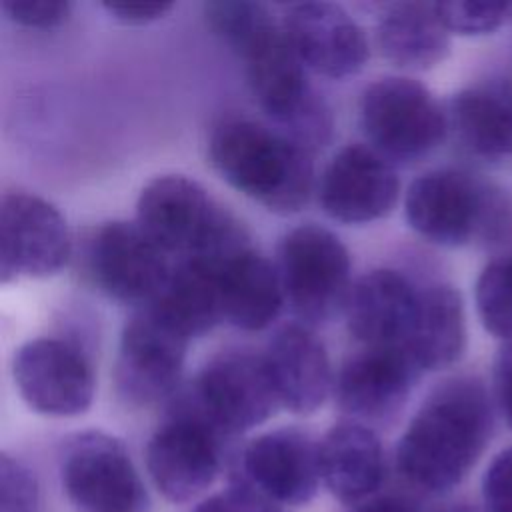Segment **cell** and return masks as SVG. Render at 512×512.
<instances>
[{
  "mask_svg": "<svg viewBox=\"0 0 512 512\" xmlns=\"http://www.w3.org/2000/svg\"><path fill=\"white\" fill-rule=\"evenodd\" d=\"M40 486L36 474L10 454L0 456V512H38Z\"/></svg>",
  "mask_w": 512,
  "mask_h": 512,
  "instance_id": "cell-29",
  "label": "cell"
},
{
  "mask_svg": "<svg viewBox=\"0 0 512 512\" xmlns=\"http://www.w3.org/2000/svg\"><path fill=\"white\" fill-rule=\"evenodd\" d=\"M72 256V236L60 210L38 194L8 190L0 200V280L48 278Z\"/></svg>",
  "mask_w": 512,
  "mask_h": 512,
  "instance_id": "cell-12",
  "label": "cell"
},
{
  "mask_svg": "<svg viewBox=\"0 0 512 512\" xmlns=\"http://www.w3.org/2000/svg\"><path fill=\"white\" fill-rule=\"evenodd\" d=\"M8 20L24 28L52 30L68 22L72 4L66 0H0Z\"/></svg>",
  "mask_w": 512,
  "mask_h": 512,
  "instance_id": "cell-30",
  "label": "cell"
},
{
  "mask_svg": "<svg viewBox=\"0 0 512 512\" xmlns=\"http://www.w3.org/2000/svg\"><path fill=\"white\" fill-rule=\"evenodd\" d=\"M492 432V410L474 378L442 382L416 410L396 444L400 476L426 492L458 486L482 456Z\"/></svg>",
  "mask_w": 512,
  "mask_h": 512,
  "instance_id": "cell-1",
  "label": "cell"
},
{
  "mask_svg": "<svg viewBox=\"0 0 512 512\" xmlns=\"http://www.w3.org/2000/svg\"><path fill=\"white\" fill-rule=\"evenodd\" d=\"M420 370L402 346H362L334 378L338 408L356 422L380 424L406 404Z\"/></svg>",
  "mask_w": 512,
  "mask_h": 512,
  "instance_id": "cell-15",
  "label": "cell"
},
{
  "mask_svg": "<svg viewBox=\"0 0 512 512\" xmlns=\"http://www.w3.org/2000/svg\"><path fill=\"white\" fill-rule=\"evenodd\" d=\"M134 222L168 256L218 262L250 244L244 226L196 180L180 174L158 176L142 188Z\"/></svg>",
  "mask_w": 512,
  "mask_h": 512,
  "instance_id": "cell-4",
  "label": "cell"
},
{
  "mask_svg": "<svg viewBox=\"0 0 512 512\" xmlns=\"http://www.w3.org/2000/svg\"><path fill=\"white\" fill-rule=\"evenodd\" d=\"M498 396H500L504 416L512 424V360L506 362L502 376L498 380Z\"/></svg>",
  "mask_w": 512,
  "mask_h": 512,
  "instance_id": "cell-35",
  "label": "cell"
},
{
  "mask_svg": "<svg viewBox=\"0 0 512 512\" xmlns=\"http://www.w3.org/2000/svg\"><path fill=\"white\" fill-rule=\"evenodd\" d=\"M436 2H396L382 6L376 46L388 62L404 70H430L448 56L450 40Z\"/></svg>",
  "mask_w": 512,
  "mask_h": 512,
  "instance_id": "cell-23",
  "label": "cell"
},
{
  "mask_svg": "<svg viewBox=\"0 0 512 512\" xmlns=\"http://www.w3.org/2000/svg\"><path fill=\"white\" fill-rule=\"evenodd\" d=\"M486 512H512V446L496 454L482 478Z\"/></svg>",
  "mask_w": 512,
  "mask_h": 512,
  "instance_id": "cell-31",
  "label": "cell"
},
{
  "mask_svg": "<svg viewBox=\"0 0 512 512\" xmlns=\"http://www.w3.org/2000/svg\"><path fill=\"white\" fill-rule=\"evenodd\" d=\"M190 338L154 306L138 308L122 328L114 388L134 408L170 398L180 382Z\"/></svg>",
  "mask_w": 512,
  "mask_h": 512,
  "instance_id": "cell-10",
  "label": "cell"
},
{
  "mask_svg": "<svg viewBox=\"0 0 512 512\" xmlns=\"http://www.w3.org/2000/svg\"><path fill=\"white\" fill-rule=\"evenodd\" d=\"M222 434L182 392L146 442V470L154 488L174 504L196 500L218 478Z\"/></svg>",
  "mask_w": 512,
  "mask_h": 512,
  "instance_id": "cell-6",
  "label": "cell"
},
{
  "mask_svg": "<svg viewBox=\"0 0 512 512\" xmlns=\"http://www.w3.org/2000/svg\"><path fill=\"white\" fill-rule=\"evenodd\" d=\"M350 270L348 248L328 228L302 224L280 238L276 272L284 300L306 326L326 324L344 312Z\"/></svg>",
  "mask_w": 512,
  "mask_h": 512,
  "instance_id": "cell-5",
  "label": "cell"
},
{
  "mask_svg": "<svg viewBox=\"0 0 512 512\" xmlns=\"http://www.w3.org/2000/svg\"><path fill=\"white\" fill-rule=\"evenodd\" d=\"M354 512H420L414 502L396 494H384L364 500Z\"/></svg>",
  "mask_w": 512,
  "mask_h": 512,
  "instance_id": "cell-34",
  "label": "cell"
},
{
  "mask_svg": "<svg viewBox=\"0 0 512 512\" xmlns=\"http://www.w3.org/2000/svg\"><path fill=\"white\" fill-rule=\"evenodd\" d=\"M360 126L386 160H418L446 136L448 116L430 90L404 76L372 82L360 98Z\"/></svg>",
  "mask_w": 512,
  "mask_h": 512,
  "instance_id": "cell-8",
  "label": "cell"
},
{
  "mask_svg": "<svg viewBox=\"0 0 512 512\" xmlns=\"http://www.w3.org/2000/svg\"><path fill=\"white\" fill-rule=\"evenodd\" d=\"M476 308L496 338H512V258L490 262L476 282Z\"/></svg>",
  "mask_w": 512,
  "mask_h": 512,
  "instance_id": "cell-27",
  "label": "cell"
},
{
  "mask_svg": "<svg viewBox=\"0 0 512 512\" xmlns=\"http://www.w3.org/2000/svg\"><path fill=\"white\" fill-rule=\"evenodd\" d=\"M150 306L190 340L210 332L224 320L216 268L196 258H182L172 268L166 288Z\"/></svg>",
  "mask_w": 512,
  "mask_h": 512,
  "instance_id": "cell-26",
  "label": "cell"
},
{
  "mask_svg": "<svg viewBox=\"0 0 512 512\" xmlns=\"http://www.w3.org/2000/svg\"><path fill=\"white\" fill-rule=\"evenodd\" d=\"M448 124L478 156L498 158L512 152V88L474 86L454 94Z\"/></svg>",
  "mask_w": 512,
  "mask_h": 512,
  "instance_id": "cell-25",
  "label": "cell"
},
{
  "mask_svg": "<svg viewBox=\"0 0 512 512\" xmlns=\"http://www.w3.org/2000/svg\"><path fill=\"white\" fill-rule=\"evenodd\" d=\"M312 152L262 122L226 118L208 140L212 168L232 188L276 214L300 212L314 188Z\"/></svg>",
  "mask_w": 512,
  "mask_h": 512,
  "instance_id": "cell-2",
  "label": "cell"
},
{
  "mask_svg": "<svg viewBox=\"0 0 512 512\" xmlns=\"http://www.w3.org/2000/svg\"><path fill=\"white\" fill-rule=\"evenodd\" d=\"M194 512H284L242 484L232 482L226 490L204 498Z\"/></svg>",
  "mask_w": 512,
  "mask_h": 512,
  "instance_id": "cell-32",
  "label": "cell"
},
{
  "mask_svg": "<svg viewBox=\"0 0 512 512\" xmlns=\"http://www.w3.org/2000/svg\"><path fill=\"white\" fill-rule=\"evenodd\" d=\"M280 22L292 50L306 70L324 78H350L364 68L370 56L364 30L338 4H290L284 8Z\"/></svg>",
  "mask_w": 512,
  "mask_h": 512,
  "instance_id": "cell-17",
  "label": "cell"
},
{
  "mask_svg": "<svg viewBox=\"0 0 512 512\" xmlns=\"http://www.w3.org/2000/svg\"><path fill=\"white\" fill-rule=\"evenodd\" d=\"M62 492L78 512H148L150 498L128 448L102 430L66 438L58 458Z\"/></svg>",
  "mask_w": 512,
  "mask_h": 512,
  "instance_id": "cell-7",
  "label": "cell"
},
{
  "mask_svg": "<svg viewBox=\"0 0 512 512\" xmlns=\"http://www.w3.org/2000/svg\"><path fill=\"white\" fill-rule=\"evenodd\" d=\"M230 48L244 60L250 92L272 126L308 152L322 148L332 134L330 108L310 84L306 66L270 8Z\"/></svg>",
  "mask_w": 512,
  "mask_h": 512,
  "instance_id": "cell-3",
  "label": "cell"
},
{
  "mask_svg": "<svg viewBox=\"0 0 512 512\" xmlns=\"http://www.w3.org/2000/svg\"><path fill=\"white\" fill-rule=\"evenodd\" d=\"M106 14L126 26H144L164 18L174 4L172 2H104Z\"/></svg>",
  "mask_w": 512,
  "mask_h": 512,
  "instance_id": "cell-33",
  "label": "cell"
},
{
  "mask_svg": "<svg viewBox=\"0 0 512 512\" xmlns=\"http://www.w3.org/2000/svg\"><path fill=\"white\" fill-rule=\"evenodd\" d=\"M234 482L280 508L308 504L322 482L318 442L292 426L258 434L240 450Z\"/></svg>",
  "mask_w": 512,
  "mask_h": 512,
  "instance_id": "cell-13",
  "label": "cell"
},
{
  "mask_svg": "<svg viewBox=\"0 0 512 512\" xmlns=\"http://www.w3.org/2000/svg\"><path fill=\"white\" fill-rule=\"evenodd\" d=\"M406 220L414 232L438 246H462L482 218L476 184L456 170H432L418 176L404 198Z\"/></svg>",
  "mask_w": 512,
  "mask_h": 512,
  "instance_id": "cell-18",
  "label": "cell"
},
{
  "mask_svg": "<svg viewBox=\"0 0 512 512\" xmlns=\"http://www.w3.org/2000/svg\"><path fill=\"white\" fill-rule=\"evenodd\" d=\"M418 292L390 268H376L352 286L344 314L348 332L362 346H406Z\"/></svg>",
  "mask_w": 512,
  "mask_h": 512,
  "instance_id": "cell-20",
  "label": "cell"
},
{
  "mask_svg": "<svg viewBox=\"0 0 512 512\" xmlns=\"http://www.w3.org/2000/svg\"><path fill=\"white\" fill-rule=\"evenodd\" d=\"M280 406L308 416L334 392V376L322 340L306 324L282 326L264 352Z\"/></svg>",
  "mask_w": 512,
  "mask_h": 512,
  "instance_id": "cell-19",
  "label": "cell"
},
{
  "mask_svg": "<svg viewBox=\"0 0 512 512\" xmlns=\"http://www.w3.org/2000/svg\"><path fill=\"white\" fill-rule=\"evenodd\" d=\"M508 18L512 20V4H508Z\"/></svg>",
  "mask_w": 512,
  "mask_h": 512,
  "instance_id": "cell-36",
  "label": "cell"
},
{
  "mask_svg": "<svg viewBox=\"0 0 512 512\" xmlns=\"http://www.w3.org/2000/svg\"><path fill=\"white\" fill-rule=\"evenodd\" d=\"M210 266L218 274L226 322L240 330L256 332L276 320L284 304L282 284L276 266L254 250L252 244Z\"/></svg>",
  "mask_w": 512,
  "mask_h": 512,
  "instance_id": "cell-22",
  "label": "cell"
},
{
  "mask_svg": "<svg viewBox=\"0 0 512 512\" xmlns=\"http://www.w3.org/2000/svg\"><path fill=\"white\" fill-rule=\"evenodd\" d=\"M466 346L464 306L456 288L432 284L418 292L406 350L420 372L452 366Z\"/></svg>",
  "mask_w": 512,
  "mask_h": 512,
  "instance_id": "cell-24",
  "label": "cell"
},
{
  "mask_svg": "<svg viewBox=\"0 0 512 512\" xmlns=\"http://www.w3.org/2000/svg\"><path fill=\"white\" fill-rule=\"evenodd\" d=\"M438 16L448 32L486 34L508 18V4L502 2H436Z\"/></svg>",
  "mask_w": 512,
  "mask_h": 512,
  "instance_id": "cell-28",
  "label": "cell"
},
{
  "mask_svg": "<svg viewBox=\"0 0 512 512\" xmlns=\"http://www.w3.org/2000/svg\"><path fill=\"white\" fill-rule=\"evenodd\" d=\"M12 378L30 410L54 418L84 414L96 392L90 360L60 338H34L22 344L14 354Z\"/></svg>",
  "mask_w": 512,
  "mask_h": 512,
  "instance_id": "cell-14",
  "label": "cell"
},
{
  "mask_svg": "<svg viewBox=\"0 0 512 512\" xmlns=\"http://www.w3.org/2000/svg\"><path fill=\"white\" fill-rule=\"evenodd\" d=\"M184 394L228 438L264 424L282 408L264 354L246 350L214 356Z\"/></svg>",
  "mask_w": 512,
  "mask_h": 512,
  "instance_id": "cell-11",
  "label": "cell"
},
{
  "mask_svg": "<svg viewBox=\"0 0 512 512\" xmlns=\"http://www.w3.org/2000/svg\"><path fill=\"white\" fill-rule=\"evenodd\" d=\"M322 484L346 504L368 500L386 474L384 450L376 432L356 420L334 424L318 442Z\"/></svg>",
  "mask_w": 512,
  "mask_h": 512,
  "instance_id": "cell-21",
  "label": "cell"
},
{
  "mask_svg": "<svg viewBox=\"0 0 512 512\" xmlns=\"http://www.w3.org/2000/svg\"><path fill=\"white\" fill-rule=\"evenodd\" d=\"M82 264L102 294L138 308L158 300L174 268L168 254L126 220L96 226L84 242Z\"/></svg>",
  "mask_w": 512,
  "mask_h": 512,
  "instance_id": "cell-9",
  "label": "cell"
},
{
  "mask_svg": "<svg viewBox=\"0 0 512 512\" xmlns=\"http://www.w3.org/2000/svg\"><path fill=\"white\" fill-rule=\"evenodd\" d=\"M400 180L390 160L366 144L340 148L320 178L324 214L342 224H370L392 212Z\"/></svg>",
  "mask_w": 512,
  "mask_h": 512,
  "instance_id": "cell-16",
  "label": "cell"
}]
</instances>
